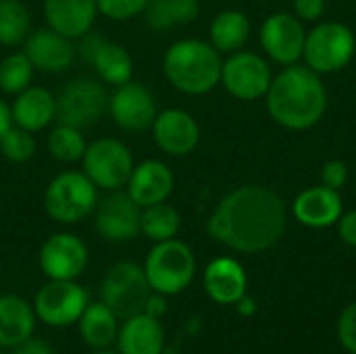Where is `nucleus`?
Masks as SVG:
<instances>
[{
    "label": "nucleus",
    "mask_w": 356,
    "mask_h": 354,
    "mask_svg": "<svg viewBox=\"0 0 356 354\" xmlns=\"http://www.w3.org/2000/svg\"><path fill=\"white\" fill-rule=\"evenodd\" d=\"M27 58L31 61L33 69L44 73H63L75 61V46L73 42L54 31L52 27L35 29L25 40Z\"/></svg>",
    "instance_id": "f3484780"
},
{
    "label": "nucleus",
    "mask_w": 356,
    "mask_h": 354,
    "mask_svg": "<svg viewBox=\"0 0 356 354\" xmlns=\"http://www.w3.org/2000/svg\"><path fill=\"white\" fill-rule=\"evenodd\" d=\"M294 13L300 21H319L325 15V0H294Z\"/></svg>",
    "instance_id": "e433bc0d"
},
{
    "label": "nucleus",
    "mask_w": 356,
    "mask_h": 354,
    "mask_svg": "<svg viewBox=\"0 0 356 354\" xmlns=\"http://www.w3.org/2000/svg\"><path fill=\"white\" fill-rule=\"evenodd\" d=\"M108 108V92L90 77L69 81L56 96V121L77 129L94 125Z\"/></svg>",
    "instance_id": "9d476101"
},
{
    "label": "nucleus",
    "mask_w": 356,
    "mask_h": 354,
    "mask_svg": "<svg viewBox=\"0 0 356 354\" xmlns=\"http://www.w3.org/2000/svg\"><path fill=\"white\" fill-rule=\"evenodd\" d=\"M90 65L96 69L98 77L108 86H121L134 75V58L131 54L115 42L104 40L100 48L94 52Z\"/></svg>",
    "instance_id": "cd10ccee"
},
{
    "label": "nucleus",
    "mask_w": 356,
    "mask_h": 354,
    "mask_svg": "<svg viewBox=\"0 0 356 354\" xmlns=\"http://www.w3.org/2000/svg\"><path fill=\"white\" fill-rule=\"evenodd\" d=\"M181 230V217L175 207L167 202H159L152 207H144L140 215V234L150 242L173 240Z\"/></svg>",
    "instance_id": "c85d7f7f"
},
{
    "label": "nucleus",
    "mask_w": 356,
    "mask_h": 354,
    "mask_svg": "<svg viewBox=\"0 0 356 354\" xmlns=\"http://www.w3.org/2000/svg\"><path fill=\"white\" fill-rule=\"evenodd\" d=\"M96 0H44V19L48 27L69 40L86 35L96 21Z\"/></svg>",
    "instance_id": "412c9836"
},
{
    "label": "nucleus",
    "mask_w": 356,
    "mask_h": 354,
    "mask_svg": "<svg viewBox=\"0 0 356 354\" xmlns=\"http://www.w3.org/2000/svg\"><path fill=\"white\" fill-rule=\"evenodd\" d=\"M348 182V167L344 161H327L321 169V184L332 190H342Z\"/></svg>",
    "instance_id": "c9c22d12"
},
{
    "label": "nucleus",
    "mask_w": 356,
    "mask_h": 354,
    "mask_svg": "<svg viewBox=\"0 0 356 354\" xmlns=\"http://www.w3.org/2000/svg\"><path fill=\"white\" fill-rule=\"evenodd\" d=\"M31 33V15L21 0H0V44L17 46Z\"/></svg>",
    "instance_id": "c756f323"
},
{
    "label": "nucleus",
    "mask_w": 356,
    "mask_h": 354,
    "mask_svg": "<svg viewBox=\"0 0 356 354\" xmlns=\"http://www.w3.org/2000/svg\"><path fill=\"white\" fill-rule=\"evenodd\" d=\"M83 173L100 190L115 192L125 188L136 163L131 150L117 138H100L86 146L81 156Z\"/></svg>",
    "instance_id": "6e6552de"
},
{
    "label": "nucleus",
    "mask_w": 356,
    "mask_h": 354,
    "mask_svg": "<svg viewBox=\"0 0 356 354\" xmlns=\"http://www.w3.org/2000/svg\"><path fill=\"white\" fill-rule=\"evenodd\" d=\"M173 186H175L173 171L163 161L156 159H148L136 165L125 184L127 194L140 209L167 202V198L173 192Z\"/></svg>",
    "instance_id": "a211bd4d"
},
{
    "label": "nucleus",
    "mask_w": 356,
    "mask_h": 354,
    "mask_svg": "<svg viewBox=\"0 0 356 354\" xmlns=\"http://www.w3.org/2000/svg\"><path fill=\"white\" fill-rule=\"evenodd\" d=\"M142 267L152 292L175 296L192 284L196 275V257L186 242L173 238L156 242Z\"/></svg>",
    "instance_id": "20e7f679"
},
{
    "label": "nucleus",
    "mask_w": 356,
    "mask_h": 354,
    "mask_svg": "<svg viewBox=\"0 0 356 354\" xmlns=\"http://www.w3.org/2000/svg\"><path fill=\"white\" fill-rule=\"evenodd\" d=\"M115 344L119 354H163L165 330L161 319H154L146 313L123 319Z\"/></svg>",
    "instance_id": "4be33fe9"
},
{
    "label": "nucleus",
    "mask_w": 356,
    "mask_h": 354,
    "mask_svg": "<svg viewBox=\"0 0 356 354\" xmlns=\"http://www.w3.org/2000/svg\"><path fill=\"white\" fill-rule=\"evenodd\" d=\"M94 227L106 242H129L140 236L142 209L127 192H111L94 209Z\"/></svg>",
    "instance_id": "4468645a"
},
{
    "label": "nucleus",
    "mask_w": 356,
    "mask_h": 354,
    "mask_svg": "<svg viewBox=\"0 0 356 354\" xmlns=\"http://www.w3.org/2000/svg\"><path fill=\"white\" fill-rule=\"evenodd\" d=\"M92 354H119V353H113L111 348H104V351H94Z\"/></svg>",
    "instance_id": "37998d69"
},
{
    "label": "nucleus",
    "mask_w": 356,
    "mask_h": 354,
    "mask_svg": "<svg viewBox=\"0 0 356 354\" xmlns=\"http://www.w3.org/2000/svg\"><path fill=\"white\" fill-rule=\"evenodd\" d=\"M271 119L292 131L315 127L327 111V90L309 67L288 65L271 79L265 94Z\"/></svg>",
    "instance_id": "f03ea898"
},
{
    "label": "nucleus",
    "mask_w": 356,
    "mask_h": 354,
    "mask_svg": "<svg viewBox=\"0 0 356 354\" xmlns=\"http://www.w3.org/2000/svg\"><path fill=\"white\" fill-rule=\"evenodd\" d=\"M10 354H54V348L46 340L29 336L27 340H23L21 344L10 348Z\"/></svg>",
    "instance_id": "4c0bfd02"
},
{
    "label": "nucleus",
    "mask_w": 356,
    "mask_h": 354,
    "mask_svg": "<svg viewBox=\"0 0 356 354\" xmlns=\"http://www.w3.org/2000/svg\"><path fill=\"white\" fill-rule=\"evenodd\" d=\"M200 13L198 0H148L144 8L146 25L154 31H169L196 21Z\"/></svg>",
    "instance_id": "bb28decb"
},
{
    "label": "nucleus",
    "mask_w": 356,
    "mask_h": 354,
    "mask_svg": "<svg viewBox=\"0 0 356 354\" xmlns=\"http://www.w3.org/2000/svg\"><path fill=\"white\" fill-rule=\"evenodd\" d=\"M271 67L269 63L250 50L232 52L223 61L221 83L238 100H259L267 94L271 86Z\"/></svg>",
    "instance_id": "9b49d317"
},
{
    "label": "nucleus",
    "mask_w": 356,
    "mask_h": 354,
    "mask_svg": "<svg viewBox=\"0 0 356 354\" xmlns=\"http://www.w3.org/2000/svg\"><path fill=\"white\" fill-rule=\"evenodd\" d=\"M223 58L211 42L179 40L171 44L163 56L167 81L190 96H202L221 83Z\"/></svg>",
    "instance_id": "7ed1b4c3"
},
{
    "label": "nucleus",
    "mask_w": 356,
    "mask_h": 354,
    "mask_svg": "<svg viewBox=\"0 0 356 354\" xmlns=\"http://www.w3.org/2000/svg\"><path fill=\"white\" fill-rule=\"evenodd\" d=\"M13 125H15V123H13L10 106H8L4 100H0V142H2V138L6 136V131H8Z\"/></svg>",
    "instance_id": "a19ab883"
},
{
    "label": "nucleus",
    "mask_w": 356,
    "mask_h": 354,
    "mask_svg": "<svg viewBox=\"0 0 356 354\" xmlns=\"http://www.w3.org/2000/svg\"><path fill=\"white\" fill-rule=\"evenodd\" d=\"M113 121L125 131H146L156 119V102L152 92L140 81H125L115 86L108 94V108Z\"/></svg>",
    "instance_id": "f8f14e48"
},
{
    "label": "nucleus",
    "mask_w": 356,
    "mask_h": 354,
    "mask_svg": "<svg viewBox=\"0 0 356 354\" xmlns=\"http://www.w3.org/2000/svg\"><path fill=\"white\" fill-rule=\"evenodd\" d=\"M292 213L296 221L307 227H330L342 217V196L338 190L325 188L321 184L300 192L292 204Z\"/></svg>",
    "instance_id": "6ab92c4d"
},
{
    "label": "nucleus",
    "mask_w": 356,
    "mask_h": 354,
    "mask_svg": "<svg viewBox=\"0 0 356 354\" xmlns=\"http://www.w3.org/2000/svg\"><path fill=\"white\" fill-rule=\"evenodd\" d=\"M286 223L288 213L282 196L265 186L248 184L221 198L207 221V232L236 252L257 255L282 240Z\"/></svg>",
    "instance_id": "f257e3e1"
},
{
    "label": "nucleus",
    "mask_w": 356,
    "mask_h": 354,
    "mask_svg": "<svg viewBox=\"0 0 356 354\" xmlns=\"http://www.w3.org/2000/svg\"><path fill=\"white\" fill-rule=\"evenodd\" d=\"M236 309H238V313H240V315H244V317H252V315H254V311H257V303H254L248 294H244V296L236 303Z\"/></svg>",
    "instance_id": "79ce46f5"
},
{
    "label": "nucleus",
    "mask_w": 356,
    "mask_h": 354,
    "mask_svg": "<svg viewBox=\"0 0 356 354\" xmlns=\"http://www.w3.org/2000/svg\"><path fill=\"white\" fill-rule=\"evenodd\" d=\"M338 234L348 246L356 248V211L342 213V217L338 219Z\"/></svg>",
    "instance_id": "58836bf2"
},
{
    "label": "nucleus",
    "mask_w": 356,
    "mask_h": 354,
    "mask_svg": "<svg viewBox=\"0 0 356 354\" xmlns=\"http://www.w3.org/2000/svg\"><path fill=\"white\" fill-rule=\"evenodd\" d=\"M38 317L33 305L17 294L0 296V348H15L33 336Z\"/></svg>",
    "instance_id": "b1692460"
},
{
    "label": "nucleus",
    "mask_w": 356,
    "mask_h": 354,
    "mask_svg": "<svg viewBox=\"0 0 356 354\" xmlns=\"http://www.w3.org/2000/svg\"><path fill=\"white\" fill-rule=\"evenodd\" d=\"M0 152L10 163H27L35 154V138L31 131L13 125L0 142Z\"/></svg>",
    "instance_id": "473e14b6"
},
{
    "label": "nucleus",
    "mask_w": 356,
    "mask_h": 354,
    "mask_svg": "<svg viewBox=\"0 0 356 354\" xmlns=\"http://www.w3.org/2000/svg\"><path fill=\"white\" fill-rule=\"evenodd\" d=\"M307 42V29L296 15L273 13L261 25V44L269 58L280 65H296L302 58Z\"/></svg>",
    "instance_id": "2eb2a0df"
},
{
    "label": "nucleus",
    "mask_w": 356,
    "mask_h": 354,
    "mask_svg": "<svg viewBox=\"0 0 356 354\" xmlns=\"http://www.w3.org/2000/svg\"><path fill=\"white\" fill-rule=\"evenodd\" d=\"M10 113L17 127H23L31 134L42 131L56 121V96L42 86H29L15 96Z\"/></svg>",
    "instance_id": "5701e85b"
},
{
    "label": "nucleus",
    "mask_w": 356,
    "mask_h": 354,
    "mask_svg": "<svg viewBox=\"0 0 356 354\" xmlns=\"http://www.w3.org/2000/svg\"><path fill=\"white\" fill-rule=\"evenodd\" d=\"M90 261L86 242L69 232L52 234L40 248V269L48 280H77Z\"/></svg>",
    "instance_id": "ddd939ff"
},
{
    "label": "nucleus",
    "mask_w": 356,
    "mask_h": 354,
    "mask_svg": "<svg viewBox=\"0 0 356 354\" xmlns=\"http://www.w3.org/2000/svg\"><path fill=\"white\" fill-rule=\"evenodd\" d=\"M98 204V188L83 171L58 173L44 192V211L63 225H75L90 217Z\"/></svg>",
    "instance_id": "39448f33"
},
{
    "label": "nucleus",
    "mask_w": 356,
    "mask_h": 354,
    "mask_svg": "<svg viewBox=\"0 0 356 354\" xmlns=\"http://www.w3.org/2000/svg\"><path fill=\"white\" fill-rule=\"evenodd\" d=\"M167 309H169L167 296H165V294H159V292H152V294L148 296V300H146L142 313H146V315H150V317H154V319H161L163 315H167Z\"/></svg>",
    "instance_id": "ea45409f"
},
{
    "label": "nucleus",
    "mask_w": 356,
    "mask_h": 354,
    "mask_svg": "<svg viewBox=\"0 0 356 354\" xmlns=\"http://www.w3.org/2000/svg\"><path fill=\"white\" fill-rule=\"evenodd\" d=\"M209 38L217 52L221 54L238 52L246 46L250 38V21L242 10H234V8L221 10L211 21Z\"/></svg>",
    "instance_id": "a878e982"
},
{
    "label": "nucleus",
    "mask_w": 356,
    "mask_h": 354,
    "mask_svg": "<svg viewBox=\"0 0 356 354\" xmlns=\"http://www.w3.org/2000/svg\"><path fill=\"white\" fill-rule=\"evenodd\" d=\"M98 13L113 21H129L144 13L148 0H96Z\"/></svg>",
    "instance_id": "72a5a7b5"
},
{
    "label": "nucleus",
    "mask_w": 356,
    "mask_h": 354,
    "mask_svg": "<svg viewBox=\"0 0 356 354\" xmlns=\"http://www.w3.org/2000/svg\"><path fill=\"white\" fill-rule=\"evenodd\" d=\"M355 52L356 38L353 29L338 21H325L307 33L302 58L315 73L330 75L344 69L353 61Z\"/></svg>",
    "instance_id": "0eeeda50"
},
{
    "label": "nucleus",
    "mask_w": 356,
    "mask_h": 354,
    "mask_svg": "<svg viewBox=\"0 0 356 354\" xmlns=\"http://www.w3.org/2000/svg\"><path fill=\"white\" fill-rule=\"evenodd\" d=\"M88 305L90 296L77 280H48L33 298L38 321L56 330L75 325Z\"/></svg>",
    "instance_id": "1a4fd4ad"
},
{
    "label": "nucleus",
    "mask_w": 356,
    "mask_h": 354,
    "mask_svg": "<svg viewBox=\"0 0 356 354\" xmlns=\"http://www.w3.org/2000/svg\"><path fill=\"white\" fill-rule=\"evenodd\" d=\"M204 290L217 305H236L248 288V277L244 267L232 257L213 259L202 277Z\"/></svg>",
    "instance_id": "aec40b11"
},
{
    "label": "nucleus",
    "mask_w": 356,
    "mask_h": 354,
    "mask_svg": "<svg viewBox=\"0 0 356 354\" xmlns=\"http://www.w3.org/2000/svg\"><path fill=\"white\" fill-rule=\"evenodd\" d=\"M340 344L350 354H356V303L348 305L338 319Z\"/></svg>",
    "instance_id": "f704fd0d"
},
{
    "label": "nucleus",
    "mask_w": 356,
    "mask_h": 354,
    "mask_svg": "<svg viewBox=\"0 0 356 354\" xmlns=\"http://www.w3.org/2000/svg\"><path fill=\"white\" fill-rule=\"evenodd\" d=\"M48 152L60 163H77L86 152V140L81 129L58 123L48 136Z\"/></svg>",
    "instance_id": "2f4dec72"
},
{
    "label": "nucleus",
    "mask_w": 356,
    "mask_h": 354,
    "mask_svg": "<svg viewBox=\"0 0 356 354\" xmlns=\"http://www.w3.org/2000/svg\"><path fill=\"white\" fill-rule=\"evenodd\" d=\"M33 65L25 52H13L0 61V90L17 96L27 90L33 81Z\"/></svg>",
    "instance_id": "7c9ffc66"
},
{
    "label": "nucleus",
    "mask_w": 356,
    "mask_h": 354,
    "mask_svg": "<svg viewBox=\"0 0 356 354\" xmlns=\"http://www.w3.org/2000/svg\"><path fill=\"white\" fill-rule=\"evenodd\" d=\"M152 288L146 280L144 267L131 261L111 265L100 282V300L123 321L142 313Z\"/></svg>",
    "instance_id": "423d86ee"
},
{
    "label": "nucleus",
    "mask_w": 356,
    "mask_h": 354,
    "mask_svg": "<svg viewBox=\"0 0 356 354\" xmlns=\"http://www.w3.org/2000/svg\"><path fill=\"white\" fill-rule=\"evenodd\" d=\"M150 129L156 146L169 156H188L200 142V127L184 108H167L156 113Z\"/></svg>",
    "instance_id": "dca6fc26"
},
{
    "label": "nucleus",
    "mask_w": 356,
    "mask_h": 354,
    "mask_svg": "<svg viewBox=\"0 0 356 354\" xmlns=\"http://www.w3.org/2000/svg\"><path fill=\"white\" fill-rule=\"evenodd\" d=\"M119 321L121 319L100 300L90 303L75 325L86 346H90L92 351H104L117 342Z\"/></svg>",
    "instance_id": "393cba45"
}]
</instances>
